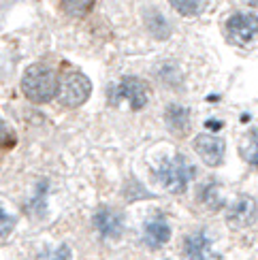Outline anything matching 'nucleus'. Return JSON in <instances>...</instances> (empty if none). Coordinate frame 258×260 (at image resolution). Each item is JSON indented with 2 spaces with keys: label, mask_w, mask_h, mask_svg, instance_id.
<instances>
[{
  "label": "nucleus",
  "mask_w": 258,
  "mask_h": 260,
  "mask_svg": "<svg viewBox=\"0 0 258 260\" xmlns=\"http://www.w3.org/2000/svg\"><path fill=\"white\" fill-rule=\"evenodd\" d=\"M21 90L32 103H49L58 94V77L51 69L35 64L24 73Z\"/></svg>",
  "instance_id": "obj_1"
},
{
  "label": "nucleus",
  "mask_w": 258,
  "mask_h": 260,
  "mask_svg": "<svg viewBox=\"0 0 258 260\" xmlns=\"http://www.w3.org/2000/svg\"><path fill=\"white\" fill-rule=\"evenodd\" d=\"M195 167L190 165V160L186 156H173L171 160L163 162V165L158 167L156 171V177L160 179V183L173 194H181L186 192L188 183L192 181V177H195Z\"/></svg>",
  "instance_id": "obj_2"
},
{
  "label": "nucleus",
  "mask_w": 258,
  "mask_h": 260,
  "mask_svg": "<svg viewBox=\"0 0 258 260\" xmlns=\"http://www.w3.org/2000/svg\"><path fill=\"white\" fill-rule=\"evenodd\" d=\"M92 92V83L90 79L85 77L81 73H73L69 75L67 79L60 83L58 88V101L64 105V107H81L85 101H88V96Z\"/></svg>",
  "instance_id": "obj_3"
},
{
  "label": "nucleus",
  "mask_w": 258,
  "mask_h": 260,
  "mask_svg": "<svg viewBox=\"0 0 258 260\" xmlns=\"http://www.w3.org/2000/svg\"><path fill=\"white\" fill-rule=\"evenodd\" d=\"M111 101L117 105L120 101H128L133 111L143 109L147 105V88L141 79L137 77H124L120 83L111 90Z\"/></svg>",
  "instance_id": "obj_4"
},
{
  "label": "nucleus",
  "mask_w": 258,
  "mask_h": 260,
  "mask_svg": "<svg viewBox=\"0 0 258 260\" xmlns=\"http://www.w3.org/2000/svg\"><path fill=\"white\" fill-rule=\"evenodd\" d=\"M227 32L235 45H248L258 37V17L252 13H235L227 21Z\"/></svg>",
  "instance_id": "obj_5"
},
{
  "label": "nucleus",
  "mask_w": 258,
  "mask_h": 260,
  "mask_svg": "<svg viewBox=\"0 0 258 260\" xmlns=\"http://www.w3.org/2000/svg\"><path fill=\"white\" fill-rule=\"evenodd\" d=\"M256 218H258V205L252 197H248V194H243V197H239L235 201L227 213V222L235 231L248 229V226H252L256 222Z\"/></svg>",
  "instance_id": "obj_6"
},
{
  "label": "nucleus",
  "mask_w": 258,
  "mask_h": 260,
  "mask_svg": "<svg viewBox=\"0 0 258 260\" xmlns=\"http://www.w3.org/2000/svg\"><path fill=\"white\" fill-rule=\"evenodd\" d=\"M195 149L201 156V160L209 167H220L224 160V151H227L224 141L218 137H211V135H199L195 139Z\"/></svg>",
  "instance_id": "obj_7"
},
{
  "label": "nucleus",
  "mask_w": 258,
  "mask_h": 260,
  "mask_svg": "<svg viewBox=\"0 0 258 260\" xmlns=\"http://www.w3.org/2000/svg\"><path fill=\"white\" fill-rule=\"evenodd\" d=\"M143 239H145V243H147L149 247H154V250H156V247H163V245L171 239V229H169L167 220H165L160 213L156 215V218L147 220Z\"/></svg>",
  "instance_id": "obj_8"
},
{
  "label": "nucleus",
  "mask_w": 258,
  "mask_h": 260,
  "mask_svg": "<svg viewBox=\"0 0 258 260\" xmlns=\"http://www.w3.org/2000/svg\"><path fill=\"white\" fill-rule=\"evenodd\" d=\"M96 226H99V231L103 237H120L122 235V229H124V222H122V215H117L115 211L111 209H101L96 213L94 218Z\"/></svg>",
  "instance_id": "obj_9"
},
{
  "label": "nucleus",
  "mask_w": 258,
  "mask_h": 260,
  "mask_svg": "<svg viewBox=\"0 0 258 260\" xmlns=\"http://www.w3.org/2000/svg\"><path fill=\"white\" fill-rule=\"evenodd\" d=\"M209 250H211V241L203 231L192 233V235L186 237V241H184L186 256H190V258H205V256H209Z\"/></svg>",
  "instance_id": "obj_10"
},
{
  "label": "nucleus",
  "mask_w": 258,
  "mask_h": 260,
  "mask_svg": "<svg viewBox=\"0 0 258 260\" xmlns=\"http://www.w3.org/2000/svg\"><path fill=\"white\" fill-rule=\"evenodd\" d=\"M167 126L175 135H186L190 130V111L179 105H171L167 109Z\"/></svg>",
  "instance_id": "obj_11"
},
{
  "label": "nucleus",
  "mask_w": 258,
  "mask_h": 260,
  "mask_svg": "<svg viewBox=\"0 0 258 260\" xmlns=\"http://www.w3.org/2000/svg\"><path fill=\"white\" fill-rule=\"evenodd\" d=\"M62 9L71 17H85L94 9V0H62Z\"/></svg>",
  "instance_id": "obj_12"
},
{
  "label": "nucleus",
  "mask_w": 258,
  "mask_h": 260,
  "mask_svg": "<svg viewBox=\"0 0 258 260\" xmlns=\"http://www.w3.org/2000/svg\"><path fill=\"white\" fill-rule=\"evenodd\" d=\"M201 201L211 209H220L222 207L224 201L220 199V194H218V183L216 181H209L205 188H201Z\"/></svg>",
  "instance_id": "obj_13"
},
{
  "label": "nucleus",
  "mask_w": 258,
  "mask_h": 260,
  "mask_svg": "<svg viewBox=\"0 0 258 260\" xmlns=\"http://www.w3.org/2000/svg\"><path fill=\"white\" fill-rule=\"evenodd\" d=\"M171 7H173L177 13L181 15H199L203 9V0H169Z\"/></svg>",
  "instance_id": "obj_14"
},
{
  "label": "nucleus",
  "mask_w": 258,
  "mask_h": 260,
  "mask_svg": "<svg viewBox=\"0 0 258 260\" xmlns=\"http://www.w3.org/2000/svg\"><path fill=\"white\" fill-rule=\"evenodd\" d=\"M243 156L250 165L258 167V135L248 137V141H245V145H243Z\"/></svg>",
  "instance_id": "obj_15"
},
{
  "label": "nucleus",
  "mask_w": 258,
  "mask_h": 260,
  "mask_svg": "<svg viewBox=\"0 0 258 260\" xmlns=\"http://www.w3.org/2000/svg\"><path fill=\"white\" fill-rule=\"evenodd\" d=\"M15 226V218L5 207H0V237H7Z\"/></svg>",
  "instance_id": "obj_16"
},
{
  "label": "nucleus",
  "mask_w": 258,
  "mask_h": 260,
  "mask_svg": "<svg viewBox=\"0 0 258 260\" xmlns=\"http://www.w3.org/2000/svg\"><path fill=\"white\" fill-rule=\"evenodd\" d=\"M15 143V137L11 133V128L7 126V122L0 117V147H9Z\"/></svg>",
  "instance_id": "obj_17"
},
{
  "label": "nucleus",
  "mask_w": 258,
  "mask_h": 260,
  "mask_svg": "<svg viewBox=\"0 0 258 260\" xmlns=\"http://www.w3.org/2000/svg\"><path fill=\"white\" fill-rule=\"evenodd\" d=\"M243 3H248L250 7H258V0H243Z\"/></svg>",
  "instance_id": "obj_18"
}]
</instances>
